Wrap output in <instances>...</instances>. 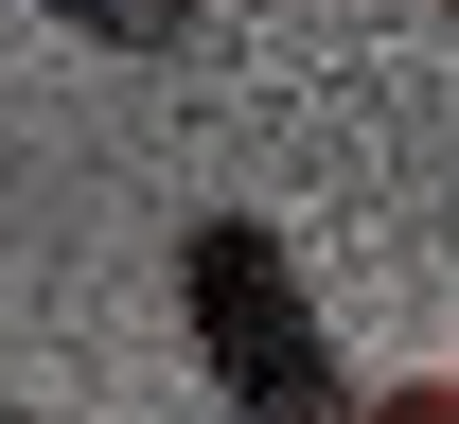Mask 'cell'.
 Returning a JSON list of instances; mask_svg holds the SVG:
<instances>
[{"instance_id":"cell-1","label":"cell","mask_w":459,"mask_h":424,"mask_svg":"<svg viewBox=\"0 0 459 424\" xmlns=\"http://www.w3.org/2000/svg\"><path fill=\"white\" fill-rule=\"evenodd\" d=\"M177 318H195V371H212L230 424H371V389L336 371V336H318L265 212H195L177 230Z\"/></svg>"},{"instance_id":"cell-2","label":"cell","mask_w":459,"mask_h":424,"mask_svg":"<svg viewBox=\"0 0 459 424\" xmlns=\"http://www.w3.org/2000/svg\"><path fill=\"white\" fill-rule=\"evenodd\" d=\"M36 18H71L89 54H177L195 36V0H36Z\"/></svg>"},{"instance_id":"cell-3","label":"cell","mask_w":459,"mask_h":424,"mask_svg":"<svg viewBox=\"0 0 459 424\" xmlns=\"http://www.w3.org/2000/svg\"><path fill=\"white\" fill-rule=\"evenodd\" d=\"M371 424H459V371H406V389H371Z\"/></svg>"},{"instance_id":"cell-4","label":"cell","mask_w":459,"mask_h":424,"mask_svg":"<svg viewBox=\"0 0 459 424\" xmlns=\"http://www.w3.org/2000/svg\"><path fill=\"white\" fill-rule=\"evenodd\" d=\"M0 424H18V407H0Z\"/></svg>"}]
</instances>
